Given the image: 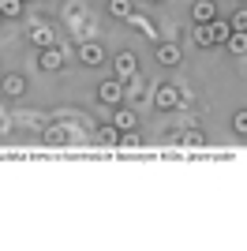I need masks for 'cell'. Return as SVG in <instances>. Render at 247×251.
I'll return each instance as SVG.
<instances>
[{
	"instance_id": "1",
	"label": "cell",
	"mask_w": 247,
	"mask_h": 251,
	"mask_svg": "<svg viewBox=\"0 0 247 251\" xmlns=\"http://www.w3.org/2000/svg\"><path fill=\"white\" fill-rule=\"evenodd\" d=\"M98 98H101L105 105H120L124 101V79H116V75H113V79H105V83L98 86Z\"/></svg>"
},
{
	"instance_id": "2",
	"label": "cell",
	"mask_w": 247,
	"mask_h": 251,
	"mask_svg": "<svg viewBox=\"0 0 247 251\" xmlns=\"http://www.w3.org/2000/svg\"><path fill=\"white\" fill-rule=\"evenodd\" d=\"M113 72H116V79H131V75H139V64H135V56L131 52H116L113 56Z\"/></svg>"
},
{
	"instance_id": "3",
	"label": "cell",
	"mask_w": 247,
	"mask_h": 251,
	"mask_svg": "<svg viewBox=\"0 0 247 251\" xmlns=\"http://www.w3.org/2000/svg\"><path fill=\"white\" fill-rule=\"evenodd\" d=\"M154 101H157V109H176V105H180V90H176L173 83H161L154 90Z\"/></svg>"
},
{
	"instance_id": "4",
	"label": "cell",
	"mask_w": 247,
	"mask_h": 251,
	"mask_svg": "<svg viewBox=\"0 0 247 251\" xmlns=\"http://www.w3.org/2000/svg\"><path fill=\"white\" fill-rule=\"evenodd\" d=\"M79 60L86 64V68H98V64H105V49H101L98 42H86V45L79 49Z\"/></svg>"
},
{
	"instance_id": "5",
	"label": "cell",
	"mask_w": 247,
	"mask_h": 251,
	"mask_svg": "<svg viewBox=\"0 0 247 251\" xmlns=\"http://www.w3.org/2000/svg\"><path fill=\"white\" fill-rule=\"evenodd\" d=\"M38 64H41V68H45V72H56V68H64V52L56 49V45H49V49H41Z\"/></svg>"
},
{
	"instance_id": "6",
	"label": "cell",
	"mask_w": 247,
	"mask_h": 251,
	"mask_svg": "<svg viewBox=\"0 0 247 251\" xmlns=\"http://www.w3.org/2000/svg\"><path fill=\"white\" fill-rule=\"evenodd\" d=\"M191 19H195V23H210V19H217V4H214V0H198L195 8H191Z\"/></svg>"
},
{
	"instance_id": "7",
	"label": "cell",
	"mask_w": 247,
	"mask_h": 251,
	"mask_svg": "<svg viewBox=\"0 0 247 251\" xmlns=\"http://www.w3.org/2000/svg\"><path fill=\"white\" fill-rule=\"evenodd\" d=\"M30 45H38V49H49V45H56V34H52V26H34V30H30Z\"/></svg>"
},
{
	"instance_id": "8",
	"label": "cell",
	"mask_w": 247,
	"mask_h": 251,
	"mask_svg": "<svg viewBox=\"0 0 247 251\" xmlns=\"http://www.w3.org/2000/svg\"><path fill=\"white\" fill-rule=\"evenodd\" d=\"M127 23H131V26H135V30H139V34H143V38H150V42H157V26H154V23H150V19H143V15H135V11H131V19H127Z\"/></svg>"
},
{
	"instance_id": "9",
	"label": "cell",
	"mask_w": 247,
	"mask_h": 251,
	"mask_svg": "<svg viewBox=\"0 0 247 251\" xmlns=\"http://www.w3.org/2000/svg\"><path fill=\"white\" fill-rule=\"evenodd\" d=\"M113 124L120 127V131H135V124H139V116H135L131 109H116V113H113Z\"/></svg>"
},
{
	"instance_id": "10",
	"label": "cell",
	"mask_w": 247,
	"mask_h": 251,
	"mask_svg": "<svg viewBox=\"0 0 247 251\" xmlns=\"http://www.w3.org/2000/svg\"><path fill=\"white\" fill-rule=\"evenodd\" d=\"M98 143H101V147H120V127L116 124L98 127Z\"/></svg>"
},
{
	"instance_id": "11",
	"label": "cell",
	"mask_w": 247,
	"mask_h": 251,
	"mask_svg": "<svg viewBox=\"0 0 247 251\" xmlns=\"http://www.w3.org/2000/svg\"><path fill=\"white\" fill-rule=\"evenodd\" d=\"M225 45H228V52H236V56H247V30H232Z\"/></svg>"
},
{
	"instance_id": "12",
	"label": "cell",
	"mask_w": 247,
	"mask_h": 251,
	"mask_svg": "<svg viewBox=\"0 0 247 251\" xmlns=\"http://www.w3.org/2000/svg\"><path fill=\"white\" fill-rule=\"evenodd\" d=\"M157 64L176 68V64H180V49H176V45H157Z\"/></svg>"
},
{
	"instance_id": "13",
	"label": "cell",
	"mask_w": 247,
	"mask_h": 251,
	"mask_svg": "<svg viewBox=\"0 0 247 251\" xmlns=\"http://www.w3.org/2000/svg\"><path fill=\"white\" fill-rule=\"evenodd\" d=\"M210 30H214V45H225L232 26H228V19H210Z\"/></svg>"
},
{
	"instance_id": "14",
	"label": "cell",
	"mask_w": 247,
	"mask_h": 251,
	"mask_svg": "<svg viewBox=\"0 0 247 251\" xmlns=\"http://www.w3.org/2000/svg\"><path fill=\"white\" fill-rule=\"evenodd\" d=\"M131 0H109V15L113 19H131Z\"/></svg>"
},
{
	"instance_id": "15",
	"label": "cell",
	"mask_w": 247,
	"mask_h": 251,
	"mask_svg": "<svg viewBox=\"0 0 247 251\" xmlns=\"http://www.w3.org/2000/svg\"><path fill=\"white\" fill-rule=\"evenodd\" d=\"M23 90H26L23 75H4V94H8V98H19Z\"/></svg>"
},
{
	"instance_id": "16",
	"label": "cell",
	"mask_w": 247,
	"mask_h": 251,
	"mask_svg": "<svg viewBox=\"0 0 247 251\" xmlns=\"http://www.w3.org/2000/svg\"><path fill=\"white\" fill-rule=\"evenodd\" d=\"M195 45H202V49L214 45V30H210V23H195Z\"/></svg>"
},
{
	"instance_id": "17",
	"label": "cell",
	"mask_w": 247,
	"mask_h": 251,
	"mask_svg": "<svg viewBox=\"0 0 247 251\" xmlns=\"http://www.w3.org/2000/svg\"><path fill=\"white\" fill-rule=\"evenodd\" d=\"M23 4H26V0H0L4 19H19V15H23Z\"/></svg>"
},
{
	"instance_id": "18",
	"label": "cell",
	"mask_w": 247,
	"mask_h": 251,
	"mask_svg": "<svg viewBox=\"0 0 247 251\" xmlns=\"http://www.w3.org/2000/svg\"><path fill=\"white\" fill-rule=\"evenodd\" d=\"M228 26H232V30H247V8H236V11H232Z\"/></svg>"
},
{
	"instance_id": "19",
	"label": "cell",
	"mask_w": 247,
	"mask_h": 251,
	"mask_svg": "<svg viewBox=\"0 0 247 251\" xmlns=\"http://www.w3.org/2000/svg\"><path fill=\"white\" fill-rule=\"evenodd\" d=\"M120 147H127V150L143 147V139H139V131H120Z\"/></svg>"
},
{
	"instance_id": "20",
	"label": "cell",
	"mask_w": 247,
	"mask_h": 251,
	"mask_svg": "<svg viewBox=\"0 0 247 251\" xmlns=\"http://www.w3.org/2000/svg\"><path fill=\"white\" fill-rule=\"evenodd\" d=\"M232 131H236V135H247V109H240V113L232 116Z\"/></svg>"
},
{
	"instance_id": "21",
	"label": "cell",
	"mask_w": 247,
	"mask_h": 251,
	"mask_svg": "<svg viewBox=\"0 0 247 251\" xmlns=\"http://www.w3.org/2000/svg\"><path fill=\"white\" fill-rule=\"evenodd\" d=\"M180 139H184V147H202V131H187Z\"/></svg>"
},
{
	"instance_id": "22",
	"label": "cell",
	"mask_w": 247,
	"mask_h": 251,
	"mask_svg": "<svg viewBox=\"0 0 247 251\" xmlns=\"http://www.w3.org/2000/svg\"><path fill=\"white\" fill-rule=\"evenodd\" d=\"M150 4H161V0H150Z\"/></svg>"
},
{
	"instance_id": "23",
	"label": "cell",
	"mask_w": 247,
	"mask_h": 251,
	"mask_svg": "<svg viewBox=\"0 0 247 251\" xmlns=\"http://www.w3.org/2000/svg\"><path fill=\"white\" fill-rule=\"evenodd\" d=\"M0 23H4V11H0Z\"/></svg>"
}]
</instances>
